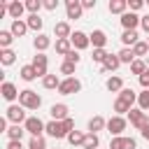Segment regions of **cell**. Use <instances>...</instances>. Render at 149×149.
<instances>
[{
	"instance_id": "cell-1",
	"label": "cell",
	"mask_w": 149,
	"mask_h": 149,
	"mask_svg": "<svg viewBox=\"0 0 149 149\" xmlns=\"http://www.w3.org/2000/svg\"><path fill=\"white\" fill-rule=\"evenodd\" d=\"M19 105H21L23 109H40L42 98H40L33 88H23V91L19 93Z\"/></svg>"
},
{
	"instance_id": "cell-2",
	"label": "cell",
	"mask_w": 149,
	"mask_h": 149,
	"mask_svg": "<svg viewBox=\"0 0 149 149\" xmlns=\"http://www.w3.org/2000/svg\"><path fill=\"white\" fill-rule=\"evenodd\" d=\"M126 116H128L130 126H133V128H137V130H142V128L149 123V112H144V109H140V107H137V109H130Z\"/></svg>"
},
{
	"instance_id": "cell-3",
	"label": "cell",
	"mask_w": 149,
	"mask_h": 149,
	"mask_svg": "<svg viewBox=\"0 0 149 149\" xmlns=\"http://www.w3.org/2000/svg\"><path fill=\"white\" fill-rule=\"evenodd\" d=\"M23 128H26V133H30L33 137H42V133L47 130V123H44L40 116H28L26 123H23Z\"/></svg>"
},
{
	"instance_id": "cell-4",
	"label": "cell",
	"mask_w": 149,
	"mask_h": 149,
	"mask_svg": "<svg viewBox=\"0 0 149 149\" xmlns=\"http://www.w3.org/2000/svg\"><path fill=\"white\" fill-rule=\"evenodd\" d=\"M81 91V81L77 77H65L58 86V93L61 95H72V93H79Z\"/></svg>"
},
{
	"instance_id": "cell-5",
	"label": "cell",
	"mask_w": 149,
	"mask_h": 149,
	"mask_svg": "<svg viewBox=\"0 0 149 149\" xmlns=\"http://www.w3.org/2000/svg\"><path fill=\"white\" fill-rule=\"evenodd\" d=\"M5 119L7 121H12V123H16V126H21V123H26V109L21 107V105H9L7 107V114H5Z\"/></svg>"
},
{
	"instance_id": "cell-6",
	"label": "cell",
	"mask_w": 149,
	"mask_h": 149,
	"mask_svg": "<svg viewBox=\"0 0 149 149\" xmlns=\"http://www.w3.org/2000/svg\"><path fill=\"white\" fill-rule=\"evenodd\" d=\"M70 42H72V49H77V51L91 47V37H88L84 30H74V33L70 35Z\"/></svg>"
},
{
	"instance_id": "cell-7",
	"label": "cell",
	"mask_w": 149,
	"mask_h": 149,
	"mask_svg": "<svg viewBox=\"0 0 149 149\" xmlns=\"http://www.w3.org/2000/svg\"><path fill=\"white\" fill-rule=\"evenodd\" d=\"M126 126H128V119H126V116H116V114H114V116L107 121V130H109L114 137H119V135L126 130Z\"/></svg>"
},
{
	"instance_id": "cell-8",
	"label": "cell",
	"mask_w": 149,
	"mask_h": 149,
	"mask_svg": "<svg viewBox=\"0 0 149 149\" xmlns=\"http://www.w3.org/2000/svg\"><path fill=\"white\" fill-rule=\"evenodd\" d=\"M49 137H54V140H61V137H68V130H65V126H63V121H49L47 123V130H44Z\"/></svg>"
},
{
	"instance_id": "cell-9",
	"label": "cell",
	"mask_w": 149,
	"mask_h": 149,
	"mask_svg": "<svg viewBox=\"0 0 149 149\" xmlns=\"http://www.w3.org/2000/svg\"><path fill=\"white\" fill-rule=\"evenodd\" d=\"M109 149H137V142L133 137L119 135V137H112L109 140Z\"/></svg>"
},
{
	"instance_id": "cell-10",
	"label": "cell",
	"mask_w": 149,
	"mask_h": 149,
	"mask_svg": "<svg viewBox=\"0 0 149 149\" xmlns=\"http://www.w3.org/2000/svg\"><path fill=\"white\" fill-rule=\"evenodd\" d=\"M140 21H142V16H137L135 12H126V14L121 16V26H123V30H137Z\"/></svg>"
},
{
	"instance_id": "cell-11",
	"label": "cell",
	"mask_w": 149,
	"mask_h": 149,
	"mask_svg": "<svg viewBox=\"0 0 149 149\" xmlns=\"http://www.w3.org/2000/svg\"><path fill=\"white\" fill-rule=\"evenodd\" d=\"M33 68H35V72H37V77H47V65H49V61H47V56L44 54H35L33 56V63H30Z\"/></svg>"
},
{
	"instance_id": "cell-12",
	"label": "cell",
	"mask_w": 149,
	"mask_h": 149,
	"mask_svg": "<svg viewBox=\"0 0 149 149\" xmlns=\"http://www.w3.org/2000/svg\"><path fill=\"white\" fill-rule=\"evenodd\" d=\"M81 12H84L81 0H68V2H65V14H68V19H81Z\"/></svg>"
},
{
	"instance_id": "cell-13",
	"label": "cell",
	"mask_w": 149,
	"mask_h": 149,
	"mask_svg": "<svg viewBox=\"0 0 149 149\" xmlns=\"http://www.w3.org/2000/svg\"><path fill=\"white\" fill-rule=\"evenodd\" d=\"M0 93H2V98H5L7 102H14V100L19 98V93H21V91H19V88H16L12 81H2V86H0Z\"/></svg>"
},
{
	"instance_id": "cell-14",
	"label": "cell",
	"mask_w": 149,
	"mask_h": 149,
	"mask_svg": "<svg viewBox=\"0 0 149 149\" xmlns=\"http://www.w3.org/2000/svg\"><path fill=\"white\" fill-rule=\"evenodd\" d=\"M68 105L65 102H56V105H51V109H49V114H51V119L54 121H65L68 119Z\"/></svg>"
},
{
	"instance_id": "cell-15",
	"label": "cell",
	"mask_w": 149,
	"mask_h": 149,
	"mask_svg": "<svg viewBox=\"0 0 149 149\" xmlns=\"http://www.w3.org/2000/svg\"><path fill=\"white\" fill-rule=\"evenodd\" d=\"M54 35H56V40H70V35H72L70 23H68V21H58V23L54 26Z\"/></svg>"
},
{
	"instance_id": "cell-16",
	"label": "cell",
	"mask_w": 149,
	"mask_h": 149,
	"mask_svg": "<svg viewBox=\"0 0 149 149\" xmlns=\"http://www.w3.org/2000/svg\"><path fill=\"white\" fill-rule=\"evenodd\" d=\"M33 47H35V51H37V54H44V51L51 47V37H49V35H44V33H40V35L33 40Z\"/></svg>"
},
{
	"instance_id": "cell-17",
	"label": "cell",
	"mask_w": 149,
	"mask_h": 149,
	"mask_svg": "<svg viewBox=\"0 0 149 149\" xmlns=\"http://www.w3.org/2000/svg\"><path fill=\"white\" fill-rule=\"evenodd\" d=\"M88 37H91L93 49H105V44H107V33L105 30H93Z\"/></svg>"
},
{
	"instance_id": "cell-18",
	"label": "cell",
	"mask_w": 149,
	"mask_h": 149,
	"mask_svg": "<svg viewBox=\"0 0 149 149\" xmlns=\"http://www.w3.org/2000/svg\"><path fill=\"white\" fill-rule=\"evenodd\" d=\"M23 12H26V2H19V0L9 2V16H12V21H19L23 16Z\"/></svg>"
},
{
	"instance_id": "cell-19",
	"label": "cell",
	"mask_w": 149,
	"mask_h": 149,
	"mask_svg": "<svg viewBox=\"0 0 149 149\" xmlns=\"http://www.w3.org/2000/svg\"><path fill=\"white\" fill-rule=\"evenodd\" d=\"M107 9L112 12V14H126L128 12V0H109V5H107Z\"/></svg>"
},
{
	"instance_id": "cell-20",
	"label": "cell",
	"mask_w": 149,
	"mask_h": 149,
	"mask_svg": "<svg viewBox=\"0 0 149 149\" xmlns=\"http://www.w3.org/2000/svg\"><path fill=\"white\" fill-rule=\"evenodd\" d=\"M9 30H12V35H14V37H23V35H26L30 28H28V23H26L23 19H19V21H12Z\"/></svg>"
},
{
	"instance_id": "cell-21",
	"label": "cell",
	"mask_w": 149,
	"mask_h": 149,
	"mask_svg": "<svg viewBox=\"0 0 149 149\" xmlns=\"http://www.w3.org/2000/svg\"><path fill=\"white\" fill-rule=\"evenodd\" d=\"M121 42H123V47L133 49V47L140 42V35H137V30H123V35H121Z\"/></svg>"
},
{
	"instance_id": "cell-22",
	"label": "cell",
	"mask_w": 149,
	"mask_h": 149,
	"mask_svg": "<svg viewBox=\"0 0 149 149\" xmlns=\"http://www.w3.org/2000/svg\"><path fill=\"white\" fill-rule=\"evenodd\" d=\"M102 128H107V121H105L100 114H95V116L88 119V133H95V135H98V130H102Z\"/></svg>"
},
{
	"instance_id": "cell-23",
	"label": "cell",
	"mask_w": 149,
	"mask_h": 149,
	"mask_svg": "<svg viewBox=\"0 0 149 149\" xmlns=\"http://www.w3.org/2000/svg\"><path fill=\"white\" fill-rule=\"evenodd\" d=\"M105 86H107V91H112V93H121V91L126 88L121 77H109V79L105 81Z\"/></svg>"
},
{
	"instance_id": "cell-24",
	"label": "cell",
	"mask_w": 149,
	"mask_h": 149,
	"mask_svg": "<svg viewBox=\"0 0 149 149\" xmlns=\"http://www.w3.org/2000/svg\"><path fill=\"white\" fill-rule=\"evenodd\" d=\"M119 65H121L119 56H116V54H109V56L105 58V63H102V70H105V72H114Z\"/></svg>"
},
{
	"instance_id": "cell-25",
	"label": "cell",
	"mask_w": 149,
	"mask_h": 149,
	"mask_svg": "<svg viewBox=\"0 0 149 149\" xmlns=\"http://www.w3.org/2000/svg\"><path fill=\"white\" fill-rule=\"evenodd\" d=\"M26 23H28V28H30V30H35L37 35H40V30H42V26H44V21L40 19V14H30V16L26 19Z\"/></svg>"
},
{
	"instance_id": "cell-26",
	"label": "cell",
	"mask_w": 149,
	"mask_h": 149,
	"mask_svg": "<svg viewBox=\"0 0 149 149\" xmlns=\"http://www.w3.org/2000/svg\"><path fill=\"white\" fill-rule=\"evenodd\" d=\"M56 54H61V56H68L70 51H72V42L70 40H56Z\"/></svg>"
},
{
	"instance_id": "cell-27",
	"label": "cell",
	"mask_w": 149,
	"mask_h": 149,
	"mask_svg": "<svg viewBox=\"0 0 149 149\" xmlns=\"http://www.w3.org/2000/svg\"><path fill=\"white\" fill-rule=\"evenodd\" d=\"M61 81H63V79H58V74H47V77L42 79V86L49 88V91H54V88L61 86Z\"/></svg>"
},
{
	"instance_id": "cell-28",
	"label": "cell",
	"mask_w": 149,
	"mask_h": 149,
	"mask_svg": "<svg viewBox=\"0 0 149 149\" xmlns=\"http://www.w3.org/2000/svg\"><path fill=\"white\" fill-rule=\"evenodd\" d=\"M130 109H133V105H128L126 100H121V98L114 100V112H116V116H123V114H128Z\"/></svg>"
},
{
	"instance_id": "cell-29",
	"label": "cell",
	"mask_w": 149,
	"mask_h": 149,
	"mask_svg": "<svg viewBox=\"0 0 149 149\" xmlns=\"http://www.w3.org/2000/svg\"><path fill=\"white\" fill-rule=\"evenodd\" d=\"M147 68H149V65H147L142 58H135V61H133V65H130V72H133V74H137V77H142V74L147 72Z\"/></svg>"
},
{
	"instance_id": "cell-30",
	"label": "cell",
	"mask_w": 149,
	"mask_h": 149,
	"mask_svg": "<svg viewBox=\"0 0 149 149\" xmlns=\"http://www.w3.org/2000/svg\"><path fill=\"white\" fill-rule=\"evenodd\" d=\"M19 77H21L23 81H33V79H37V72H35L33 65H23L21 72H19Z\"/></svg>"
},
{
	"instance_id": "cell-31",
	"label": "cell",
	"mask_w": 149,
	"mask_h": 149,
	"mask_svg": "<svg viewBox=\"0 0 149 149\" xmlns=\"http://www.w3.org/2000/svg\"><path fill=\"white\" fill-rule=\"evenodd\" d=\"M23 133H26V128H23V126H16V123H12V126L7 128V137H9V140H21Z\"/></svg>"
},
{
	"instance_id": "cell-32",
	"label": "cell",
	"mask_w": 149,
	"mask_h": 149,
	"mask_svg": "<svg viewBox=\"0 0 149 149\" xmlns=\"http://www.w3.org/2000/svg\"><path fill=\"white\" fill-rule=\"evenodd\" d=\"M133 54H135V58L147 56V54H149V42H147V40H140V42L133 47Z\"/></svg>"
},
{
	"instance_id": "cell-33",
	"label": "cell",
	"mask_w": 149,
	"mask_h": 149,
	"mask_svg": "<svg viewBox=\"0 0 149 149\" xmlns=\"http://www.w3.org/2000/svg\"><path fill=\"white\" fill-rule=\"evenodd\" d=\"M116 56H119L121 63H128V65H133V61H135V54H133V49H128V47H123Z\"/></svg>"
},
{
	"instance_id": "cell-34",
	"label": "cell",
	"mask_w": 149,
	"mask_h": 149,
	"mask_svg": "<svg viewBox=\"0 0 149 149\" xmlns=\"http://www.w3.org/2000/svg\"><path fill=\"white\" fill-rule=\"evenodd\" d=\"M98 144H100V137H98L95 133H86V137H84V149H98Z\"/></svg>"
},
{
	"instance_id": "cell-35",
	"label": "cell",
	"mask_w": 149,
	"mask_h": 149,
	"mask_svg": "<svg viewBox=\"0 0 149 149\" xmlns=\"http://www.w3.org/2000/svg\"><path fill=\"white\" fill-rule=\"evenodd\" d=\"M14 42L12 30H0V49H9V44Z\"/></svg>"
},
{
	"instance_id": "cell-36",
	"label": "cell",
	"mask_w": 149,
	"mask_h": 149,
	"mask_svg": "<svg viewBox=\"0 0 149 149\" xmlns=\"http://www.w3.org/2000/svg\"><path fill=\"white\" fill-rule=\"evenodd\" d=\"M14 61H16V54H14L12 49H2V51H0V63H2V65H12Z\"/></svg>"
},
{
	"instance_id": "cell-37",
	"label": "cell",
	"mask_w": 149,
	"mask_h": 149,
	"mask_svg": "<svg viewBox=\"0 0 149 149\" xmlns=\"http://www.w3.org/2000/svg\"><path fill=\"white\" fill-rule=\"evenodd\" d=\"M84 137H86L84 133H79V130H72V133L68 135V142H70L72 147H79V144L84 147Z\"/></svg>"
},
{
	"instance_id": "cell-38",
	"label": "cell",
	"mask_w": 149,
	"mask_h": 149,
	"mask_svg": "<svg viewBox=\"0 0 149 149\" xmlns=\"http://www.w3.org/2000/svg\"><path fill=\"white\" fill-rule=\"evenodd\" d=\"M119 98H121V100H126L128 105H133V102H137V93H135L133 88H123V91L119 93Z\"/></svg>"
},
{
	"instance_id": "cell-39",
	"label": "cell",
	"mask_w": 149,
	"mask_h": 149,
	"mask_svg": "<svg viewBox=\"0 0 149 149\" xmlns=\"http://www.w3.org/2000/svg\"><path fill=\"white\" fill-rule=\"evenodd\" d=\"M44 7V2L42 0H26V9L30 12V14H40V9Z\"/></svg>"
},
{
	"instance_id": "cell-40",
	"label": "cell",
	"mask_w": 149,
	"mask_h": 149,
	"mask_svg": "<svg viewBox=\"0 0 149 149\" xmlns=\"http://www.w3.org/2000/svg\"><path fill=\"white\" fill-rule=\"evenodd\" d=\"M137 105H140V109H149V88H144L142 93H137Z\"/></svg>"
},
{
	"instance_id": "cell-41",
	"label": "cell",
	"mask_w": 149,
	"mask_h": 149,
	"mask_svg": "<svg viewBox=\"0 0 149 149\" xmlns=\"http://www.w3.org/2000/svg\"><path fill=\"white\" fill-rule=\"evenodd\" d=\"M107 56H109V54H107L105 49H93V54H91V58H93V63H100V65L105 63V58H107Z\"/></svg>"
},
{
	"instance_id": "cell-42",
	"label": "cell",
	"mask_w": 149,
	"mask_h": 149,
	"mask_svg": "<svg viewBox=\"0 0 149 149\" xmlns=\"http://www.w3.org/2000/svg\"><path fill=\"white\" fill-rule=\"evenodd\" d=\"M28 149H47V140L44 137H30Z\"/></svg>"
},
{
	"instance_id": "cell-43",
	"label": "cell",
	"mask_w": 149,
	"mask_h": 149,
	"mask_svg": "<svg viewBox=\"0 0 149 149\" xmlns=\"http://www.w3.org/2000/svg\"><path fill=\"white\" fill-rule=\"evenodd\" d=\"M74 63H68V61H63V65H61V74H68V77H72L74 74Z\"/></svg>"
},
{
	"instance_id": "cell-44",
	"label": "cell",
	"mask_w": 149,
	"mask_h": 149,
	"mask_svg": "<svg viewBox=\"0 0 149 149\" xmlns=\"http://www.w3.org/2000/svg\"><path fill=\"white\" fill-rule=\"evenodd\" d=\"M144 7V0H128V12H137Z\"/></svg>"
},
{
	"instance_id": "cell-45",
	"label": "cell",
	"mask_w": 149,
	"mask_h": 149,
	"mask_svg": "<svg viewBox=\"0 0 149 149\" xmlns=\"http://www.w3.org/2000/svg\"><path fill=\"white\" fill-rule=\"evenodd\" d=\"M65 61H68V63H74V65H77V63L81 61V56H79V51H77V49H72V51H70V54L65 56Z\"/></svg>"
},
{
	"instance_id": "cell-46",
	"label": "cell",
	"mask_w": 149,
	"mask_h": 149,
	"mask_svg": "<svg viewBox=\"0 0 149 149\" xmlns=\"http://www.w3.org/2000/svg\"><path fill=\"white\" fill-rule=\"evenodd\" d=\"M44 9H47V12L58 9V0H44Z\"/></svg>"
},
{
	"instance_id": "cell-47",
	"label": "cell",
	"mask_w": 149,
	"mask_h": 149,
	"mask_svg": "<svg viewBox=\"0 0 149 149\" xmlns=\"http://www.w3.org/2000/svg\"><path fill=\"white\" fill-rule=\"evenodd\" d=\"M137 79H140V86H142V88H149V68H147V72H144L142 77H137Z\"/></svg>"
},
{
	"instance_id": "cell-48",
	"label": "cell",
	"mask_w": 149,
	"mask_h": 149,
	"mask_svg": "<svg viewBox=\"0 0 149 149\" xmlns=\"http://www.w3.org/2000/svg\"><path fill=\"white\" fill-rule=\"evenodd\" d=\"M63 126H65V130H68V135H70V133H72V130H74V121H72V119H70V116H68V119H65V121H63Z\"/></svg>"
},
{
	"instance_id": "cell-49",
	"label": "cell",
	"mask_w": 149,
	"mask_h": 149,
	"mask_svg": "<svg viewBox=\"0 0 149 149\" xmlns=\"http://www.w3.org/2000/svg\"><path fill=\"white\" fill-rule=\"evenodd\" d=\"M7 149H23V144H21V140H9Z\"/></svg>"
},
{
	"instance_id": "cell-50",
	"label": "cell",
	"mask_w": 149,
	"mask_h": 149,
	"mask_svg": "<svg viewBox=\"0 0 149 149\" xmlns=\"http://www.w3.org/2000/svg\"><path fill=\"white\" fill-rule=\"evenodd\" d=\"M140 26H142V30H144V33L149 35V14H147V16H142V21H140Z\"/></svg>"
},
{
	"instance_id": "cell-51",
	"label": "cell",
	"mask_w": 149,
	"mask_h": 149,
	"mask_svg": "<svg viewBox=\"0 0 149 149\" xmlns=\"http://www.w3.org/2000/svg\"><path fill=\"white\" fill-rule=\"evenodd\" d=\"M81 7L84 9H95V0H81Z\"/></svg>"
},
{
	"instance_id": "cell-52",
	"label": "cell",
	"mask_w": 149,
	"mask_h": 149,
	"mask_svg": "<svg viewBox=\"0 0 149 149\" xmlns=\"http://www.w3.org/2000/svg\"><path fill=\"white\" fill-rule=\"evenodd\" d=\"M140 135H142V137H144V140L149 142V123H147V126H144V128L140 130Z\"/></svg>"
},
{
	"instance_id": "cell-53",
	"label": "cell",
	"mask_w": 149,
	"mask_h": 149,
	"mask_svg": "<svg viewBox=\"0 0 149 149\" xmlns=\"http://www.w3.org/2000/svg\"><path fill=\"white\" fill-rule=\"evenodd\" d=\"M0 130H5V133H7V119H0Z\"/></svg>"
},
{
	"instance_id": "cell-54",
	"label": "cell",
	"mask_w": 149,
	"mask_h": 149,
	"mask_svg": "<svg viewBox=\"0 0 149 149\" xmlns=\"http://www.w3.org/2000/svg\"><path fill=\"white\" fill-rule=\"evenodd\" d=\"M147 42H149V37H147Z\"/></svg>"
},
{
	"instance_id": "cell-55",
	"label": "cell",
	"mask_w": 149,
	"mask_h": 149,
	"mask_svg": "<svg viewBox=\"0 0 149 149\" xmlns=\"http://www.w3.org/2000/svg\"><path fill=\"white\" fill-rule=\"evenodd\" d=\"M56 149H58V147H56Z\"/></svg>"
}]
</instances>
